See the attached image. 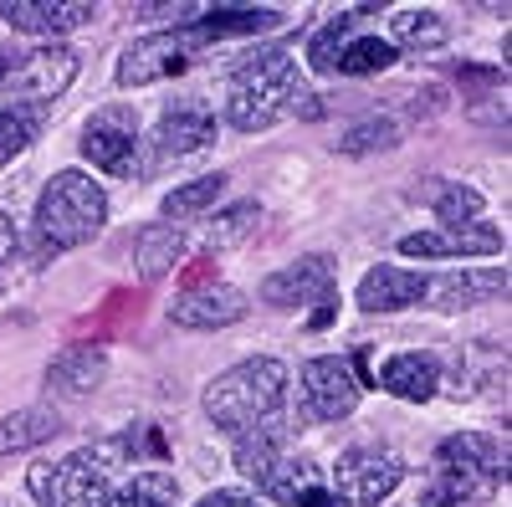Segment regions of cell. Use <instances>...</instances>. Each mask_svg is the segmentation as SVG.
Masks as SVG:
<instances>
[{
    "instance_id": "6da1fadb",
    "label": "cell",
    "mask_w": 512,
    "mask_h": 507,
    "mask_svg": "<svg viewBox=\"0 0 512 507\" xmlns=\"http://www.w3.org/2000/svg\"><path fill=\"white\" fill-rule=\"evenodd\" d=\"M287 113H308L318 118V103L303 93V77L287 47H262L256 57L236 62L226 82V118L241 134H262Z\"/></svg>"
},
{
    "instance_id": "7a4b0ae2",
    "label": "cell",
    "mask_w": 512,
    "mask_h": 507,
    "mask_svg": "<svg viewBox=\"0 0 512 507\" xmlns=\"http://www.w3.org/2000/svg\"><path fill=\"white\" fill-rule=\"evenodd\" d=\"M287 400V369L282 359H246L236 369H226L221 379H210L205 390V410L221 431L231 436H251V431H267L272 420L282 415Z\"/></svg>"
},
{
    "instance_id": "3957f363",
    "label": "cell",
    "mask_w": 512,
    "mask_h": 507,
    "mask_svg": "<svg viewBox=\"0 0 512 507\" xmlns=\"http://www.w3.org/2000/svg\"><path fill=\"white\" fill-rule=\"evenodd\" d=\"M108 221V195L82 175V169H62L36 200V262L72 251L82 241H93Z\"/></svg>"
},
{
    "instance_id": "277c9868",
    "label": "cell",
    "mask_w": 512,
    "mask_h": 507,
    "mask_svg": "<svg viewBox=\"0 0 512 507\" xmlns=\"http://www.w3.org/2000/svg\"><path fill=\"white\" fill-rule=\"evenodd\" d=\"M497 482H507V446H497L492 436H446L436 451L431 482L420 492V507H466L487 497Z\"/></svg>"
},
{
    "instance_id": "5b68a950",
    "label": "cell",
    "mask_w": 512,
    "mask_h": 507,
    "mask_svg": "<svg viewBox=\"0 0 512 507\" xmlns=\"http://www.w3.org/2000/svg\"><path fill=\"white\" fill-rule=\"evenodd\" d=\"M123 456V441H108L98 451H72L62 461H41L31 467L26 487L41 507H103L108 502V472L113 461Z\"/></svg>"
},
{
    "instance_id": "8992f818",
    "label": "cell",
    "mask_w": 512,
    "mask_h": 507,
    "mask_svg": "<svg viewBox=\"0 0 512 507\" xmlns=\"http://www.w3.org/2000/svg\"><path fill=\"white\" fill-rule=\"evenodd\" d=\"M400 477H405V461L390 446L364 441V446H349L344 456H338V467L328 477V492H333V502L374 507V502H384L400 487Z\"/></svg>"
},
{
    "instance_id": "52a82bcc",
    "label": "cell",
    "mask_w": 512,
    "mask_h": 507,
    "mask_svg": "<svg viewBox=\"0 0 512 507\" xmlns=\"http://www.w3.org/2000/svg\"><path fill=\"white\" fill-rule=\"evenodd\" d=\"M195 52H205V41L195 26H180V31H154L144 41H134L123 57H118V82L123 88H149L159 77H180L190 72Z\"/></svg>"
},
{
    "instance_id": "ba28073f",
    "label": "cell",
    "mask_w": 512,
    "mask_h": 507,
    "mask_svg": "<svg viewBox=\"0 0 512 507\" xmlns=\"http://www.w3.org/2000/svg\"><path fill=\"white\" fill-rule=\"evenodd\" d=\"M82 154H88L103 175H118L128 180L139 169V118L134 108H103L88 118L82 129Z\"/></svg>"
},
{
    "instance_id": "9c48e42d",
    "label": "cell",
    "mask_w": 512,
    "mask_h": 507,
    "mask_svg": "<svg viewBox=\"0 0 512 507\" xmlns=\"http://www.w3.org/2000/svg\"><path fill=\"white\" fill-rule=\"evenodd\" d=\"M303 410L308 420H344L354 415L359 405V379H354V364L338 359V354H318L303 364Z\"/></svg>"
},
{
    "instance_id": "30bf717a",
    "label": "cell",
    "mask_w": 512,
    "mask_h": 507,
    "mask_svg": "<svg viewBox=\"0 0 512 507\" xmlns=\"http://www.w3.org/2000/svg\"><path fill=\"white\" fill-rule=\"evenodd\" d=\"M77 77V52H67V47H41V52H31V57H21L16 67H11V77H6V93L16 98V103H52L67 82Z\"/></svg>"
},
{
    "instance_id": "8fae6325",
    "label": "cell",
    "mask_w": 512,
    "mask_h": 507,
    "mask_svg": "<svg viewBox=\"0 0 512 507\" xmlns=\"http://www.w3.org/2000/svg\"><path fill=\"white\" fill-rule=\"evenodd\" d=\"M333 257H303L262 282V303L267 308H303V303H333Z\"/></svg>"
},
{
    "instance_id": "7c38bea8",
    "label": "cell",
    "mask_w": 512,
    "mask_h": 507,
    "mask_svg": "<svg viewBox=\"0 0 512 507\" xmlns=\"http://www.w3.org/2000/svg\"><path fill=\"white\" fill-rule=\"evenodd\" d=\"M256 487H262L272 502H282V507H338L333 502V492H328V477H318V467L308 456H277L272 467L256 477Z\"/></svg>"
},
{
    "instance_id": "4fadbf2b",
    "label": "cell",
    "mask_w": 512,
    "mask_h": 507,
    "mask_svg": "<svg viewBox=\"0 0 512 507\" xmlns=\"http://www.w3.org/2000/svg\"><path fill=\"white\" fill-rule=\"evenodd\" d=\"M169 318L180 328H226L236 318H246V292H236L231 282H200L185 287L175 303H169Z\"/></svg>"
},
{
    "instance_id": "5bb4252c",
    "label": "cell",
    "mask_w": 512,
    "mask_h": 507,
    "mask_svg": "<svg viewBox=\"0 0 512 507\" xmlns=\"http://www.w3.org/2000/svg\"><path fill=\"white\" fill-rule=\"evenodd\" d=\"M210 139H216V118H210L200 103H175V108H164L159 129H154L159 164H164V159H190V154H200Z\"/></svg>"
},
{
    "instance_id": "9a60e30c",
    "label": "cell",
    "mask_w": 512,
    "mask_h": 507,
    "mask_svg": "<svg viewBox=\"0 0 512 507\" xmlns=\"http://www.w3.org/2000/svg\"><path fill=\"white\" fill-rule=\"evenodd\" d=\"M405 257H497L502 251V231L492 226H446V231H420V236H400Z\"/></svg>"
},
{
    "instance_id": "2e32d148",
    "label": "cell",
    "mask_w": 512,
    "mask_h": 507,
    "mask_svg": "<svg viewBox=\"0 0 512 507\" xmlns=\"http://www.w3.org/2000/svg\"><path fill=\"white\" fill-rule=\"evenodd\" d=\"M103 379H108V354H103V349H88V344L62 349V354L47 364V390H52V395H67V400L93 395Z\"/></svg>"
},
{
    "instance_id": "e0dca14e",
    "label": "cell",
    "mask_w": 512,
    "mask_h": 507,
    "mask_svg": "<svg viewBox=\"0 0 512 507\" xmlns=\"http://www.w3.org/2000/svg\"><path fill=\"white\" fill-rule=\"evenodd\" d=\"M425 282L420 272H405V267H374L364 282H359V308L364 313H400L410 303L425 298Z\"/></svg>"
},
{
    "instance_id": "ac0fdd59",
    "label": "cell",
    "mask_w": 512,
    "mask_h": 507,
    "mask_svg": "<svg viewBox=\"0 0 512 507\" xmlns=\"http://www.w3.org/2000/svg\"><path fill=\"white\" fill-rule=\"evenodd\" d=\"M0 16H6L16 31H31V36H62L72 26H88L98 16V6H47V0H6L0 6Z\"/></svg>"
},
{
    "instance_id": "d6986e66",
    "label": "cell",
    "mask_w": 512,
    "mask_h": 507,
    "mask_svg": "<svg viewBox=\"0 0 512 507\" xmlns=\"http://www.w3.org/2000/svg\"><path fill=\"white\" fill-rule=\"evenodd\" d=\"M374 385H384L400 400H431L441 385V364H436V354H395L374 369Z\"/></svg>"
},
{
    "instance_id": "ffe728a7",
    "label": "cell",
    "mask_w": 512,
    "mask_h": 507,
    "mask_svg": "<svg viewBox=\"0 0 512 507\" xmlns=\"http://www.w3.org/2000/svg\"><path fill=\"white\" fill-rule=\"evenodd\" d=\"M180 257H185V231H180V226H169V221L144 226L139 241H134V267H139L144 282H159L164 272H175Z\"/></svg>"
},
{
    "instance_id": "44dd1931",
    "label": "cell",
    "mask_w": 512,
    "mask_h": 507,
    "mask_svg": "<svg viewBox=\"0 0 512 507\" xmlns=\"http://www.w3.org/2000/svg\"><path fill=\"white\" fill-rule=\"evenodd\" d=\"M62 436V415L52 405H26L16 415L0 420V456H11V451H31L41 441H52Z\"/></svg>"
},
{
    "instance_id": "7402d4cb",
    "label": "cell",
    "mask_w": 512,
    "mask_h": 507,
    "mask_svg": "<svg viewBox=\"0 0 512 507\" xmlns=\"http://www.w3.org/2000/svg\"><path fill=\"white\" fill-rule=\"evenodd\" d=\"M277 21H282L277 11L216 6V11H200V16H195V31H200V41L210 47V41H226V36H256V31H267V26H277Z\"/></svg>"
},
{
    "instance_id": "603a6c76",
    "label": "cell",
    "mask_w": 512,
    "mask_h": 507,
    "mask_svg": "<svg viewBox=\"0 0 512 507\" xmlns=\"http://www.w3.org/2000/svg\"><path fill=\"white\" fill-rule=\"evenodd\" d=\"M502 292H507V272H456L441 287H425V298H436L446 313H456V308H472L482 298H502Z\"/></svg>"
},
{
    "instance_id": "cb8c5ba5",
    "label": "cell",
    "mask_w": 512,
    "mask_h": 507,
    "mask_svg": "<svg viewBox=\"0 0 512 507\" xmlns=\"http://www.w3.org/2000/svg\"><path fill=\"white\" fill-rule=\"evenodd\" d=\"M369 16V6H354V11H338L323 31H313V41H308V67H318V72H333V62H338V52H344V41L349 36H359L354 26Z\"/></svg>"
},
{
    "instance_id": "d4e9b609",
    "label": "cell",
    "mask_w": 512,
    "mask_h": 507,
    "mask_svg": "<svg viewBox=\"0 0 512 507\" xmlns=\"http://www.w3.org/2000/svg\"><path fill=\"white\" fill-rule=\"evenodd\" d=\"M395 47L384 36H349L344 41V52H338L333 72H344V77H369V72H384V67H395Z\"/></svg>"
},
{
    "instance_id": "484cf974",
    "label": "cell",
    "mask_w": 512,
    "mask_h": 507,
    "mask_svg": "<svg viewBox=\"0 0 512 507\" xmlns=\"http://www.w3.org/2000/svg\"><path fill=\"white\" fill-rule=\"evenodd\" d=\"M175 497H180V482L175 477L139 472V477H128L103 507H175Z\"/></svg>"
},
{
    "instance_id": "4316f807",
    "label": "cell",
    "mask_w": 512,
    "mask_h": 507,
    "mask_svg": "<svg viewBox=\"0 0 512 507\" xmlns=\"http://www.w3.org/2000/svg\"><path fill=\"white\" fill-rule=\"evenodd\" d=\"M36 129H41V108H31V103H6L0 108V169H6L21 149H31Z\"/></svg>"
},
{
    "instance_id": "83f0119b",
    "label": "cell",
    "mask_w": 512,
    "mask_h": 507,
    "mask_svg": "<svg viewBox=\"0 0 512 507\" xmlns=\"http://www.w3.org/2000/svg\"><path fill=\"white\" fill-rule=\"evenodd\" d=\"M395 41H390V47L400 52V47H441V41H446V26H441V16L436 11H415V6H405V11H395Z\"/></svg>"
},
{
    "instance_id": "f1b7e54d",
    "label": "cell",
    "mask_w": 512,
    "mask_h": 507,
    "mask_svg": "<svg viewBox=\"0 0 512 507\" xmlns=\"http://www.w3.org/2000/svg\"><path fill=\"white\" fill-rule=\"evenodd\" d=\"M221 190H226V175H200V180H190L180 190H169L164 195V221H180V216H195V210H210V205L221 200Z\"/></svg>"
},
{
    "instance_id": "f546056e",
    "label": "cell",
    "mask_w": 512,
    "mask_h": 507,
    "mask_svg": "<svg viewBox=\"0 0 512 507\" xmlns=\"http://www.w3.org/2000/svg\"><path fill=\"white\" fill-rule=\"evenodd\" d=\"M431 205H436V216H441L451 231H456V226H472V221L482 216V195H477L472 185H441Z\"/></svg>"
},
{
    "instance_id": "4dcf8cb0",
    "label": "cell",
    "mask_w": 512,
    "mask_h": 507,
    "mask_svg": "<svg viewBox=\"0 0 512 507\" xmlns=\"http://www.w3.org/2000/svg\"><path fill=\"white\" fill-rule=\"evenodd\" d=\"M256 221H262V210H256L251 200H241V205L221 210V216L210 221V231H205L210 251H216V246H236V241H246V231H256Z\"/></svg>"
},
{
    "instance_id": "1f68e13d",
    "label": "cell",
    "mask_w": 512,
    "mask_h": 507,
    "mask_svg": "<svg viewBox=\"0 0 512 507\" xmlns=\"http://www.w3.org/2000/svg\"><path fill=\"white\" fill-rule=\"evenodd\" d=\"M395 144H400L395 118H364L359 129L344 134V154H374V149H395Z\"/></svg>"
},
{
    "instance_id": "d6a6232c",
    "label": "cell",
    "mask_w": 512,
    "mask_h": 507,
    "mask_svg": "<svg viewBox=\"0 0 512 507\" xmlns=\"http://www.w3.org/2000/svg\"><path fill=\"white\" fill-rule=\"evenodd\" d=\"M195 507H262V502L246 497V492H210V497H200Z\"/></svg>"
},
{
    "instance_id": "836d02e7",
    "label": "cell",
    "mask_w": 512,
    "mask_h": 507,
    "mask_svg": "<svg viewBox=\"0 0 512 507\" xmlns=\"http://www.w3.org/2000/svg\"><path fill=\"white\" fill-rule=\"evenodd\" d=\"M11 251H16V221L6 216V210H0V262H6Z\"/></svg>"
},
{
    "instance_id": "e575fe53",
    "label": "cell",
    "mask_w": 512,
    "mask_h": 507,
    "mask_svg": "<svg viewBox=\"0 0 512 507\" xmlns=\"http://www.w3.org/2000/svg\"><path fill=\"white\" fill-rule=\"evenodd\" d=\"M21 57L11 52V47H0V88H6V77H11V67H16Z\"/></svg>"
},
{
    "instance_id": "d590c367",
    "label": "cell",
    "mask_w": 512,
    "mask_h": 507,
    "mask_svg": "<svg viewBox=\"0 0 512 507\" xmlns=\"http://www.w3.org/2000/svg\"><path fill=\"white\" fill-rule=\"evenodd\" d=\"M333 313H338V308H333V303H323V308H318V318H313V328H328V323H333Z\"/></svg>"
},
{
    "instance_id": "8d00e7d4",
    "label": "cell",
    "mask_w": 512,
    "mask_h": 507,
    "mask_svg": "<svg viewBox=\"0 0 512 507\" xmlns=\"http://www.w3.org/2000/svg\"><path fill=\"white\" fill-rule=\"evenodd\" d=\"M0 292H6V272H0Z\"/></svg>"
}]
</instances>
